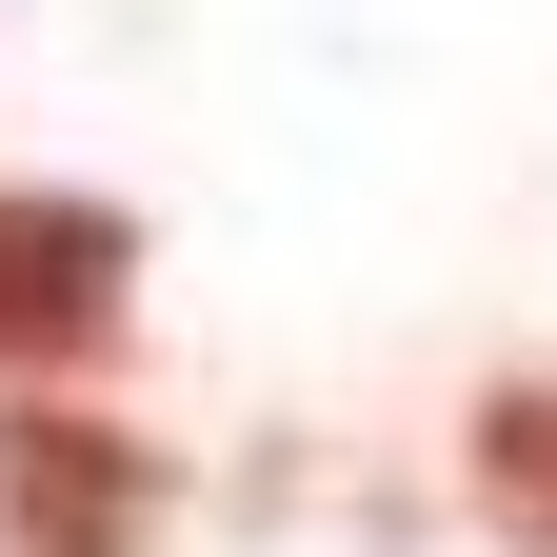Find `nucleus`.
Wrapping results in <instances>:
<instances>
[{
	"label": "nucleus",
	"instance_id": "f257e3e1",
	"mask_svg": "<svg viewBox=\"0 0 557 557\" xmlns=\"http://www.w3.org/2000/svg\"><path fill=\"white\" fill-rule=\"evenodd\" d=\"M120 278H139V220L81 180H0V379H60L120 338Z\"/></svg>",
	"mask_w": 557,
	"mask_h": 557
},
{
	"label": "nucleus",
	"instance_id": "f03ea898",
	"mask_svg": "<svg viewBox=\"0 0 557 557\" xmlns=\"http://www.w3.org/2000/svg\"><path fill=\"white\" fill-rule=\"evenodd\" d=\"M160 537V438L81 398H0V557H139Z\"/></svg>",
	"mask_w": 557,
	"mask_h": 557
},
{
	"label": "nucleus",
	"instance_id": "7ed1b4c3",
	"mask_svg": "<svg viewBox=\"0 0 557 557\" xmlns=\"http://www.w3.org/2000/svg\"><path fill=\"white\" fill-rule=\"evenodd\" d=\"M478 518L557 557V379H498V398H478Z\"/></svg>",
	"mask_w": 557,
	"mask_h": 557
}]
</instances>
